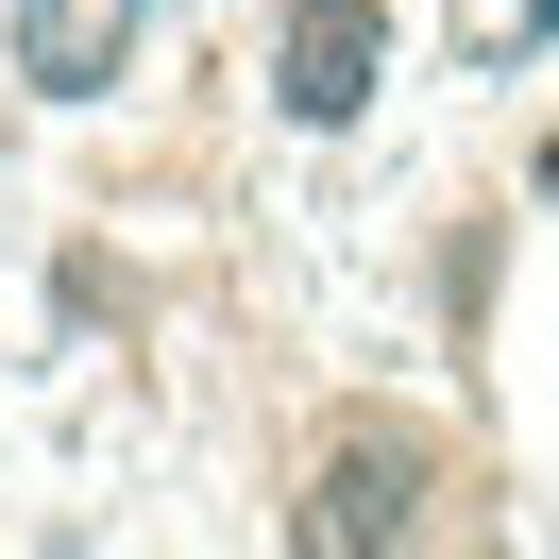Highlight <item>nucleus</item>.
I'll return each mask as SVG.
<instances>
[{
	"label": "nucleus",
	"mask_w": 559,
	"mask_h": 559,
	"mask_svg": "<svg viewBox=\"0 0 559 559\" xmlns=\"http://www.w3.org/2000/svg\"><path fill=\"white\" fill-rule=\"evenodd\" d=\"M424 491H441V441H407V424H356V441H322V475H306V543H424Z\"/></svg>",
	"instance_id": "f257e3e1"
},
{
	"label": "nucleus",
	"mask_w": 559,
	"mask_h": 559,
	"mask_svg": "<svg viewBox=\"0 0 559 559\" xmlns=\"http://www.w3.org/2000/svg\"><path fill=\"white\" fill-rule=\"evenodd\" d=\"M373 69H390V0H288L272 17V103L306 136H356L373 119Z\"/></svg>",
	"instance_id": "f03ea898"
},
{
	"label": "nucleus",
	"mask_w": 559,
	"mask_h": 559,
	"mask_svg": "<svg viewBox=\"0 0 559 559\" xmlns=\"http://www.w3.org/2000/svg\"><path fill=\"white\" fill-rule=\"evenodd\" d=\"M153 0H17V85L35 103H103L119 69H136Z\"/></svg>",
	"instance_id": "7ed1b4c3"
},
{
	"label": "nucleus",
	"mask_w": 559,
	"mask_h": 559,
	"mask_svg": "<svg viewBox=\"0 0 559 559\" xmlns=\"http://www.w3.org/2000/svg\"><path fill=\"white\" fill-rule=\"evenodd\" d=\"M509 51H559V0H525V17H509Z\"/></svg>",
	"instance_id": "20e7f679"
}]
</instances>
